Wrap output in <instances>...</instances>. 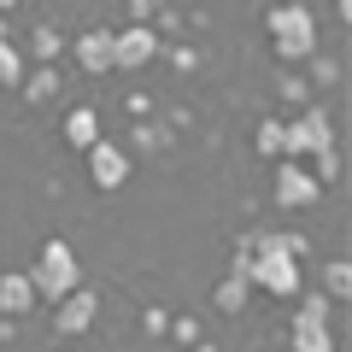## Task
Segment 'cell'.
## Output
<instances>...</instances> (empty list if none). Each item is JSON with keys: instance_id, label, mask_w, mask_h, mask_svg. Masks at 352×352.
<instances>
[{"instance_id": "obj_2", "label": "cell", "mask_w": 352, "mask_h": 352, "mask_svg": "<svg viewBox=\"0 0 352 352\" xmlns=\"http://www.w3.org/2000/svg\"><path fill=\"white\" fill-rule=\"evenodd\" d=\"M24 276H30V288H36V300H65L71 288H82V270H76L71 241H41L36 264H30Z\"/></svg>"}, {"instance_id": "obj_11", "label": "cell", "mask_w": 352, "mask_h": 352, "mask_svg": "<svg viewBox=\"0 0 352 352\" xmlns=\"http://www.w3.org/2000/svg\"><path fill=\"white\" fill-rule=\"evenodd\" d=\"M30 305H36L30 276H24V270H6V276H0V311H6V317H24Z\"/></svg>"}, {"instance_id": "obj_8", "label": "cell", "mask_w": 352, "mask_h": 352, "mask_svg": "<svg viewBox=\"0 0 352 352\" xmlns=\"http://www.w3.org/2000/svg\"><path fill=\"white\" fill-rule=\"evenodd\" d=\"M71 53H76V65H82L88 76H106V71H118V65H112V30H106V24H88L82 36L71 41Z\"/></svg>"}, {"instance_id": "obj_12", "label": "cell", "mask_w": 352, "mask_h": 352, "mask_svg": "<svg viewBox=\"0 0 352 352\" xmlns=\"http://www.w3.org/2000/svg\"><path fill=\"white\" fill-rule=\"evenodd\" d=\"M288 340H294V352H335V335H329V323H311V317H294Z\"/></svg>"}, {"instance_id": "obj_24", "label": "cell", "mask_w": 352, "mask_h": 352, "mask_svg": "<svg viewBox=\"0 0 352 352\" xmlns=\"http://www.w3.org/2000/svg\"><path fill=\"white\" fill-rule=\"evenodd\" d=\"M0 6H18V0H0Z\"/></svg>"}, {"instance_id": "obj_20", "label": "cell", "mask_w": 352, "mask_h": 352, "mask_svg": "<svg viewBox=\"0 0 352 352\" xmlns=\"http://www.w3.org/2000/svg\"><path fill=\"white\" fill-rule=\"evenodd\" d=\"M335 71H340L335 59H323V53H311V76H317V82H335Z\"/></svg>"}, {"instance_id": "obj_15", "label": "cell", "mask_w": 352, "mask_h": 352, "mask_svg": "<svg viewBox=\"0 0 352 352\" xmlns=\"http://www.w3.org/2000/svg\"><path fill=\"white\" fill-rule=\"evenodd\" d=\"M18 82H24V47L0 41V88H18Z\"/></svg>"}, {"instance_id": "obj_4", "label": "cell", "mask_w": 352, "mask_h": 352, "mask_svg": "<svg viewBox=\"0 0 352 352\" xmlns=\"http://www.w3.org/2000/svg\"><path fill=\"white\" fill-rule=\"evenodd\" d=\"M270 194H276V206H282V212H311V206H317V194H323V182H317V176L305 170L300 159H276Z\"/></svg>"}, {"instance_id": "obj_19", "label": "cell", "mask_w": 352, "mask_h": 352, "mask_svg": "<svg viewBox=\"0 0 352 352\" xmlns=\"http://www.w3.org/2000/svg\"><path fill=\"white\" fill-rule=\"evenodd\" d=\"M329 305H335L329 294H305V305H300L294 317H311V323H329Z\"/></svg>"}, {"instance_id": "obj_5", "label": "cell", "mask_w": 352, "mask_h": 352, "mask_svg": "<svg viewBox=\"0 0 352 352\" xmlns=\"http://www.w3.org/2000/svg\"><path fill=\"white\" fill-rule=\"evenodd\" d=\"M252 288L276 294V300L300 294V258H288V252H258L252 258Z\"/></svg>"}, {"instance_id": "obj_6", "label": "cell", "mask_w": 352, "mask_h": 352, "mask_svg": "<svg viewBox=\"0 0 352 352\" xmlns=\"http://www.w3.org/2000/svg\"><path fill=\"white\" fill-rule=\"evenodd\" d=\"M153 53H159V30H153V24H124V30H112V65H118V71H141Z\"/></svg>"}, {"instance_id": "obj_1", "label": "cell", "mask_w": 352, "mask_h": 352, "mask_svg": "<svg viewBox=\"0 0 352 352\" xmlns=\"http://www.w3.org/2000/svg\"><path fill=\"white\" fill-rule=\"evenodd\" d=\"M264 30H270V41H276V59L300 65L317 53V18L311 6H300V0H282V6H270L264 12Z\"/></svg>"}, {"instance_id": "obj_10", "label": "cell", "mask_w": 352, "mask_h": 352, "mask_svg": "<svg viewBox=\"0 0 352 352\" xmlns=\"http://www.w3.org/2000/svg\"><path fill=\"white\" fill-rule=\"evenodd\" d=\"M65 141H71V147H94V141H100V112H94V106H71V112H65Z\"/></svg>"}, {"instance_id": "obj_18", "label": "cell", "mask_w": 352, "mask_h": 352, "mask_svg": "<svg viewBox=\"0 0 352 352\" xmlns=\"http://www.w3.org/2000/svg\"><path fill=\"white\" fill-rule=\"evenodd\" d=\"M305 170H311L317 182H335V176H340V159H335V147H329V153H317V159L305 164Z\"/></svg>"}, {"instance_id": "obj_16", "label": "cell", "mask_w": 352, "mask_h": 352, "mask_svg": "<svg viewBox=\"0 0 352 352\" xmlns=\"http://www.w3.org/2000/svg\"><path fill=\"white\" fill-rule=\"evenodd\" d=\"M24 82H30V94H36V100H47L53 88H59V71H53V65H36V71H24Z\"/></svg>"}, {"instance_id": "obj_14", "label": "cell", "mask_w": 352, "mask_h": 352, "mask_svg": "<svg viewBox=\"0 0 352 352\" xmlns=\"http://www.w3.org/2000/svg\"><path fill=\"white\" fill-rule=\"evenodd\" d=\"M323 294H329V300H346V294H352V264L346 258H329L323 264Z\"/></svg>"}, {"instance_id": "obj_22", "label": "cell", "mask_w": 352, "mask_h": 352, "mask_svg": "<svg viewBox=\"0 0 352 352\" xmlns=\"http://www.w3.org/2000/svg\"><path fill=\"white\" fill-rule=\"evenodd\" d=\"M0 41H12V30H6V18H0Z\"/></svg>"}, {"instance_id": "obj_3", "label": "cell", "mask_w": 352, "mask_h": 352, "mask_svg": "<svg viewBox=\"0 0 352 352\" xmlns=\"http://www.w3.org/2000/svg\"><path fill=\"white\" fill-rule=\"evenodd\" d=\"M329 147H335V135H329V112L323 106H305V112L282 118V159L311 164L317 153H329Z\"/></svg>"}, {"instance_id": "obj_21", "label": "cell", "mask_w": 352, "mask_h": 352, "mask_svg": "<svg viewBox=\"0 0 352 352\" xmlns=\"http://www.w3.org/2000/svg\"><path fill=\"white\" fill-rule=\"evenodd\" d=\"M30 41H36V53H53V47H59V30H47V24H41Z\"/></svg>"}, {"instance_id": "obj_23", "label": "cell", "mask_w": 352, "mask_h": 352, "mask_svg": "<svg viewBox=\"0 0 352 352\" xmlns=\"http://www.w3.org/2000/svg\"><path fill=\"white\" fill-rule=\"evenodd\" d=\"M194 352H217V346H212V340H200V346H194Z\"/></svg>"}, {"instance_id": "obj_9", "label": "cell", "mask_w": 352, "mask_h": 352, "mask_svg": "<svg viewBox=\"0 0 352 352\" xmlns=\"http://www.w3.org/2000/svg\"><path fill=\"white\" fill-rule=\"evenodd\" d=\"M94 311H100V300L88 288H71L65 300H53V329H59V335H82V329L94 323Z\"/></svg>"}, {"instance_id": "obj_17", "label": "cell", "mask_w": 352, "mask_h": 352, "mask_svg": "<svg viewBox=\"0 0 352 352\" xmlns=\"http://www.w3.org/2000/svg\"><path fill=\"white\" fill-rule=\"evenodd\" d=\"M258 153L282 159V118H258Z\"/></svg>"}, {"instance_id": "obj_7", "label": "cell", "mask_w": 352, "mask_h": 352, "mask_svg": "<svg viewBox=\"0 0 352 352\" xmlns=\"http://www.w3.org/2000/svg\"><path fill=\"white\" fill-rule=\"evenodd\" d=\"M88 176H94V188H124L129 182V153L100 135L94 147H88Z\"/></svg>"}, {"instance_id": "obj_13", "label": "cell", "mask_w": 352, "mask_h": 352, "mask_svg": "<svg viewBox=\"0 0 352 352\" xmlns=\"http://www.w3.org/2000/svg\"><path fill=\"white\" fill-rule=\"evenodd\" d=\"M247 294H252V282L229 270V276H223V282L212 288V305H217V311H241V305H247Z\"/></svg>"}]
</instances>
